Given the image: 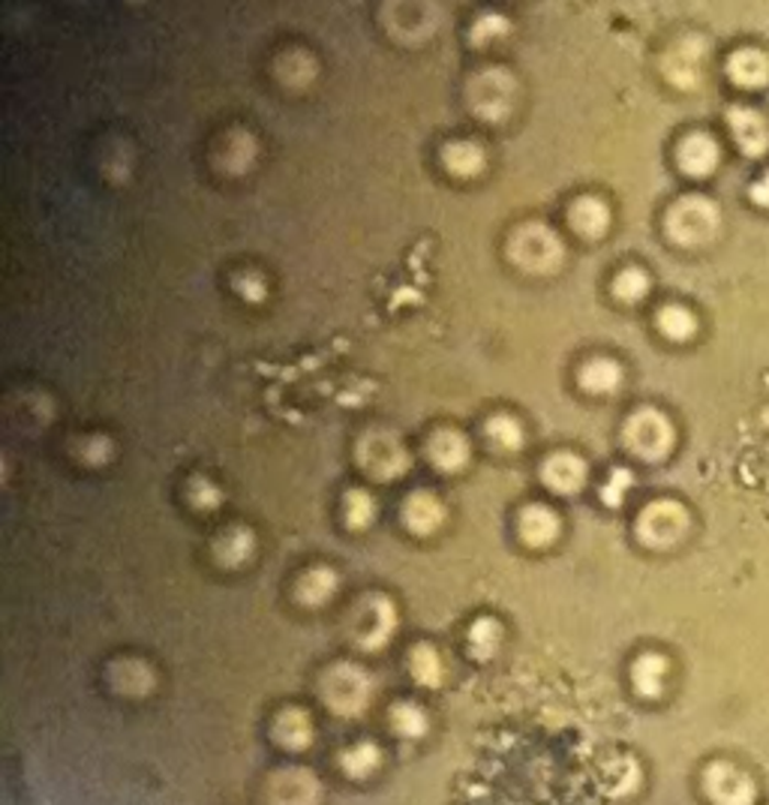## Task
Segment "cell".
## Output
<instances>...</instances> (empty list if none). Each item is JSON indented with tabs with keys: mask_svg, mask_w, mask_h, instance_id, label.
Returning a JSON list of instances; mask_svg holds the SVG:
<instances>
[{
	"mask_svg": "<svg viewBox=\"0 0 769 805\" xmlns=\"http://www.w3.org/2000/svg\"><path fill=\"white\" fill-rule=\"evenodd\" d=\"M509 259L521 271L547 277L566 259V244H562L556 228L544 226V223H530V226H521L511 235Z\"/></svg>",
	"mask_w": 769,
	"mask_h": 805,
	"instance_id": "obj_1",
	"label": "cell"
},
{
	"mask_svg": "<svg viewBox=\"0 0 769 805\" xmlns=\"http://www.w3.org/2000/svg\"><path fill=\"white\" fill-rule=\"evenodd\" d=\"M718 226H722V211L706 195H682L679 202L670 204L665 216L668 238L679 247H703L706 241L715 238Z\"/></svg>",
	"mask_w": 769,
	"mask_h": 805,
	"instance_id": "obj_2",
	"label": "cell"
},
{
	"mask_svg": "<svg viewBox=\"0 0 769 805\" xmlns=\"http://www.w3.org/2000/svg\"><path fill=\"white\" fill-rule=\"evenodd\" d=\"M623 439L625 448L634 457H640L646 463H658V460H665L673 451L677 431H673V424H670V418L661 409L640 406L625 421Z\"/></svg>",
	"mask_w": 769,
	"mask_h": 805,
	"instance_id": "obj_3",
	"label": "cell"
},
{
	"mask_svg": "<svg viewBox=\"0 0 769 805\" xmlns=\"http://www.w3.org/2000/svg\"><path fill=\"white\" fill-rule=\"evenodd\" d=\"M322 697H325V704H328L334 715L355 718L374 701V680L358 664L339 661L337 668H331L325 673V680H322Z\"/></svg>",
	"mask_w": 769,
	"mask_h": 805,
	"instance_id": "obj_4",
	"label": "cell"
},
{
	"mask_svg": "<svg viewBox=\"0 0 769 805\" xmlns=\"http://www.w3.org/2000/svg\"><path fill=\"white\" fill-rule=\"evenodd\" d=\"M689 526L691 514L686 505H679L677 500H656L640 511L634 533L640 538V545L653 547V550H670L689 535Z\"/></svg>",
	"mask_w": 769,
	"mask_h": 805,
	"instance_id": "obj_5",
	"label": "cell"
},
{
	"mask_svg": "<svg viewBox=\"0 0 769 805\" xmlns=\"http://www.w3.org/2000/svg\"><path fill=\"white\" fill-rule=\"evenodd\" d=\"M358 463L376 481H394L412 466V454L391 431H370L358 443Z\"/></svg>",
	"mask_w": 769,
	"mask_h": 805,
	"instance_id": "obj_6",
	"label": "cell"
},
{
	"mask_svg": "<svg viewBox=\"0 0 769 805\" xmlns=\"http://www.w3.org/2000/svg\"><path fill=\"white\" fill-rule=\"evenodd\" d=\"M514 97H517V81L509 69H484L469 88L472 109H476L478 118H484L490 124H499L509 118L511 109H514Z\"/></svg>",
	"mask_w": 769,
	"mask_h": 805,
	"instance_id": "obj_7",
	"label": "cell"
},
{
	"mask_svg": "<svg viewBox=\"0 0 769 805\" xmlns=\"http://www.w3.org/2000/svg\"><path fill=\"white\" fill-rule=\"evenodd\" d=\"M703 794L710 796L713 805H755L758 784L731 760H713L703 770Z\"/></svg>",
	"mask_w": 769,
	"mask_h": 805,
	"instance_id": "obj_8",
	"label": "cell"
},
{
	"mask_svg": "<svg viewBox=\"0 0 769 805\" xmlns=\"http://www.w3.org/2000/svg\"><path fill=\"white\" fill-rule=\"evenodd\" d=\"M544 488L554 490L559 496H575L587 488L589 466L587 460L575 451H556L542 463Z\"/></svg>",
	"mask_w": 769,
	"mask_h": 805,
	"instance_id": "obj_9",
	"label": "cell"
},
{
	"mask_svg": "<svg viewBox=\"0 0 769 805\" xmlns=\"http://www.w3.org/2000/svg\"><path fill=\"white\" fill-rule=\"evenodd\" d=\"M727 126H731L734 142L746 157H764L769 150V124L758 109H751V105H731L727 109Z\"/></svg>",
	"mask_w": 769,
	"mask_h": 805,
	"instance_id": "obj_10",
	"label": "cell"
},
{
	"mask_svg": "<svg viewBox=\"0 0 769 805\" xmlns=\"http://www.w3.org/2000/svg\"><path fill=\"white\" fill-rule=\"evenodd\" d=\"M322 784L310 770L292 767L271 779V805H319Z\"/></svg>",
	"mask_w": 769,
	"mask_h": 805,
	"instance_id": "obj_11",
	"label": "cell"
},
{
	"mask_svg": "<svg viewBox=\"0 0 769 805\" xmlns=\"http://www.w3.org/2000/svg\"><path fill=\"white\" fill-rule=\"evenodd\" d=\"M718 159H722V148H718V142L710 133H689L679 142L677 163L689 178L713 175L718 169Z\"/></svg>",
	"mask_w": 769,
	"mask_h": 805,
	"instance_id": "obj_12",
	"label": "cell"
},
{
	"mask_svg": "<svg viewBox=\"0 0 769 805\" xmlns=\"http://www.w3.org/2000/svg\"><path fill=\"white\" fill-rule=\"evenodd\" d=\"M431 463L442 472H464L469 460H472V443H469V436L464 431H454V427H442V431L433 433L431 439Z\"/></svg>",
	"mask_w": 769,
	"mask_h": 805,
	"instance_id": "obj_13",
	"label": "cell"
},
{
	"mask_svg": "<svg viewBox=\"0 0 769 805\" xmlns=\"http://www.w3.org/2000/svg\"><path fill=\"white\" fill-rule=\"evenodd\" d=\"M397 607L388 595H374L367 602V611H364V631H361V644L367 652H376V649L388 647V640L394 637L397 631Z\"/></svg>",
	"mask_w": 769,
	"mask_h": 805,
	"instance_id": "obj_14",
	"label": "cell"
},
{
	"mask_svg": "<svg viewBox=\"0 0 769 805\" xmlns=\"http://www.w3.org/2000/svg\"><path fill=\"white\" fill-rule=\"evenodd\" d=\"M517 533H521L523 545L550 547L562 533V521H559V514L554 508H547L542 502H532V505L521 511Z\"/></svg>",
	"mask_w": 769,
	"mask_h": 805,
	"instance_id": "obj_15",
	"label": "cell"
},
{
	"mask_svg": "<svg viewBox=\"0 0 769 805\" xmlns=\"http://www.w3.org/2000/svg\"><path fill=\"white\" fill-rule=\"evenodd\" d=\"M568 223H571V228H575L577 235L595 241L608 235V228H611L613 223V214L611 208H608V202L599 199V195H580V199H575L571 208H568Z\"/></svg>",
	"mask_w": 769,
	"mask_h": 805,
	"instance_id": "obj_16",
	"label": "cell"
},
{
	"mask_svg": "<svg viewBox=\"0 0 769 805\" xmlns=\"http://www.w3.org/2000/svg\"><path fill=\"white\" fill-rule=\"evenodd\" d=\"M727 79L736 88L760 91L769 85V55L760 48H739L727 57Z\"/></svg>",
	"mask_w": 769,
	"mask_h": 805,
	"instance_id": "obj_17",
	"label": "cell"
},
{
	"mask_svg": "<svg viewBox=\"0 0 769 805\" xmlns=\"http://www.w3.org/2000/svg\"><path fill=\"white\" fill-rule=\"evenodd\" d=\"M442 166L448 175L460 178V181H472L487 169V150L472 138H457L442 148Z\"/></svg>",
	"mask_w": 769,
	"mask_h": 805,
	"instance_id": "obj_18",
	"label": "cell"
},
{
	"mask_svg": "<svg viewBox=\"0 0 769 805\" xmlns=\"http://www.w3.org/2000/svg\"><path fill=\"white\" fill-rule=\"evenodd\" d=\"M445 505L431 490H415L403 505V521L415 535H433L445 523Z\"/></svg>",
	"mask_w": 769,
	"mask_h": 805,
	"instance_id": "obj_19",
	"label": "cell"
},
{
	"mask_svg": "<svg viewBox=\"0 0 769 805\" xmlns=\"http://www.w3.org/2000/svg\"><path fill=\"white\" fill-rule=\"evenodd\" d=\"M703 55H706V46H703L698 36L682 40V43L673 48V55L668 57V79L677 81L682 91H691V88L701 81Z\"/></svg>",
	"mask_w": 769,
	"mask_h": 805,
	"instance_id": "obj_20",
	"label": "cell"
},
{
	"mask_svg": "<svg viewBox=\"0 0 769 805\" xmlns=\"http://www.w3.org/2000/svg\"><path fill=\"white\" fill-rule=\"evenodd\" d=\"M274 737L277 742L289 751H304L313 737H316V725H313V718L310 713L304 709H298V706H289L283 713L277 715V722H274Z\"/></svg>",
	"mask_w": 769,
	"mask_h": 805,
	"instance_id": "obj_21",
	"label": "cell"
},
{
	"mask_svg": "<svg viewBox=\"0 0 769 805\" xmlns=\"http://www.w3.org/2000/svg\"><path fill=\"white\" fill-rule=\"evenodd\" d=\"M670 661L661 652H644L634 658L632 664V682L634 692L640 697H658L665 692V680H668Z\"/></svg>",
	"mask_w": 769,
	"mask_h": 805,
	"instance_id": "obj_22",
	"label": "cell"
},
{
	"mask_svg": "<svg viewBox=\"0 0 769 805\" xmlns=\"http://www.w3.org/2000/svg\"><path fill=\"white\" fill-rule=\"evenodd\" d=\"M256 554V535L249 533L247 526H229L216 535L214 541V559L226 568H241L249 562V556Z\"/></svg>",
	"mask_w": 769,
	"mask_h": 805,
	"instance_id": "obj_23",
	"label": "cell"
},
{
	"mask_svg": "<svg viewBox=\"0 0 769 805\" xmlns=\"http://www.w3.org/2000/svg\"><path fill=\"white\" fill-rule=\"evenodd\" d=\"M577 379H580V388L583 391H589V394H613V391H620V385H623V367H620V361H613V358H589L583 367H580V373H577Z\"/></svg>",
	"mask_w": 769,
	"mask_h": 805,
	"instance_id": "obj_24",
	"label": "cell"
},
{
	"mask_svg": "<svg viewBox=\"0 0 769 805\" xmlns=\"http://www.w3.org/2000/svg\"><path fill=\"white\" fill-rule=\"evenodd\" d=\"M339 574L328 566H316L298 580V602L307 607H325L337 595Z\"/></svg>",
	"mask_w": 769,
	"mask_h": 805,
	"instance_id": "obj_25",
	"label": "cell"
},
{
	"mask_svg": "<svg viewBox=\"0 0 769 805\" xmlns=\"http://www.w3.org/2000/svg\"><path fill=\"white\" fill-rule=\"evenodd\" d=\"M409 673L424 689H439L445 682V661H442L439 649L431 644H419L409 656Z\"/></svg>",
	"mask_w": 769,
	"mask_h": 805,
	"instance_id": "obj_26",
	"label": "cell"
},
{
	"mask_svg": "<svg viewBox=\"0 0 769 805\" xmlns=\"http://www.w3.org/2000/svg\"><path fill=\"white\" fill-rule=\"evenodd\" d=\"M484 436L497 451H521L523 443H526V431H523L521 421L514 418V415H505V412L487 418Z\"/></svg>",
	"mask_w": 769,
	"mask_h": 805,
	"instance_id": "obj_27",
	"label": "cell"
},
{
	"mask_svg": "<svg viewBox=\"0 0 769 805\" xmlns=\"http://www.w3.org/2000/svg\"><path fill=\"white\" fill-rule=\"evenodd\" d=\"M502 637H505L502 623L493 619V616H481V619L472 623L466 640H469V652H472V658H478V661H490V658L499 652V647H502Z\"/></svg>",
	"mask_w": 769,
	"mask_h": 805,
	"instance_id": "obj_28",
	"label": "cell"
},
{
	"mask_svg": "<svg viewBox=\"0 0 769 805\" xmlns=\"http://www.w3.org/2000/svg\"><path fill=\"white\" fill-rule=\"evenodd\" d=\"M658 331L673 343H686L698 334V316L691 313L689 306L668 304L658 310Z\"/></svg>",
	"mask_w": 769,
	"mask_h": 805,
	"instance_id": "obj_29",
	"label": "cell"
},
{
	"mask_svg": "<svg viewBox=\"0 0 769 805\" xmlns=\"http://www.w3.org/2000/svg\"><path fill=\"white\" fill-rule=\"evenodd\" d=\"M391 727H394L397 737L403 739H421L431 730V715L424 713V706L412 704V701H400L391 706Z\"/></svg>",
	"mask_w": 769,
	"mask_h": 805,
	"instance_id": "obj_30",
	"label": "cell"
},
{
	"mask_svg": "<svg viewBox=\"0 0 769 805\" xmlns=\"http://www.w3.org/2000/svg\"><path fill=\"white\" fill-rule=\"evenodd\" d=\"M379 763H382V751L376 742H355L352 749H346L339 754V767L346 775L352 779H367V775H374L379 770Z\"/></svg>",
	"mask_w": 769,
	"mask_h": 805,
	"instance_id": "obj_31",
	"label": "cell"
},
{
	"mask_svg": "<svg viewBox=\"0 0 769 805\" xmlns=\"http://www.w3.org/2000/svg\"><path fill=\"white\" fill-rule=\"evenodd\" d=\"M112 680L118 692L124 694H147L154 689V670L145 661H118L112 668Z\"/></svg>",
	"mask_w": 769,
	"mask_h": 805,
	"instance_id": "obj_32",
	"label": "cell"
},
{
	"mask_svg": "<svg viewBox=\"0 0 769 805\" xmlns=\"http://www.w3.org/2000/svg\"><path fill=\"white\" fill-rule=\"evenodd\" d=\"M604 791L611 796H625L637 791L640 784V767L634 763L632 758H613L608 767H604Z\"/></svg>",
	"mask_w": 769,
	"mask_h": 805,
	"instance_id": "obj_33",
	"label": "cell"
},
{
	"mask_svg": "<svg viewBox=\"0 0 769 805\" xmlns=\"http://www.w3.org/2000/svg\"><path fill=\"white\" fill-rule=\"evenodd\" d=\"M649 289H653V280H649V273L644 268H625V271L616 273V280H613V295L625 301V304H637V301H644L649 295Z\"/></svg>",
	"mask_w": 769,
	"mask_h": 805,
	"instance_id": "obj_34",
	"label": "cell"
},
{
	"mask_svg": "<svg viewBox=\"0 0 769 805\" xmlns=\"http://www.w3.org/2000/svg\"><path fill=\"white\" fill-rule=\"evenodd\" d=\"M343 517L349 529H367L376 521V500L367 490H349L343 496Z\"/></svg>",
	"mask_w": 769,
	"mask_h": 805,
	"instance_id": "obj_35",
	"label": "cell"
},
{
	"mask_svg": "<svg viewBox=\"0 0 769 805\" xmlns=\"http://www.w3.org/2000/svg\"><path fill=\"white\" fill-rule=\"evenodd\" d=\"M634 488V476L628 472V469H623V466H616V469H611V476H608V481L601 484V502L608 505V508H620L625 502V493Z\"/></svg>",
	"mask_w": 769,
	"mask_h": 805,
	"instance_id": "obj_36",
	"label": "cell"
},
{
	"mask_svg": "<svg viewBox=\"0 0 769 805\" xmlns=\"http://www.w3.org/2000/svg\"><path fill=\"white\" fill-rule=\"evenodd\" d=\"M509 31H511V22L505 19V15L487 12V15L478 19L476 27H472V43H476V46H490V43L502 40V36L509 34Z\"/></svg>",
	"mask_w": 769,
	"mask_h": 805,
	"instance_id": "obj_37",
	"label": "cell"
},
{
	"mask_svg": "<svg viewBox=\"0 0 769 805\" xmlns=\"http://www.w3.org/2000/svg\"><path fill=\"white\" fill-rule=\"evenodd\" d=\"M190 502L196 505V508L214 511V508H220V505H223V490L216 488L211 478L196 476L190 481Z\"/></svg>",
	"mask_w": 769,
	"mask_h": 805,
	"instance_id": "obj_38",
	"label": "cell"
},
{
	"mask_svg": "<svg viewBox=\"0 0 769 805\" xmlns=\"http://www.w3.org/2000/svg\"><path fill=\"white\" fill-rule=\"evenodd\" d=\"M235 292H238L244 301H249V304H259V301L268 298V283H265V277H261V273L244 271L235 277Z\"/></svg>",
	"mask_w": 769,
	"mask_h": 805,
	"instance_id": "obj_39",
	"label": "cell"
},
{
	"mask_svg": "<svg viewBox=\"0 0 769 805\" xmlns=\"http://www.w3.org/2000/svg\"><path fill=\"white\" fill-rule=\"evenodd\" d=\"M112 443L105 439V436H91L88 443H85V457H88V463H97L102 466L105 460H112Z\"/></svg>",
	"mask_w": 769,
	"mask_h": 805,
	"instance_id": "obj_40",
	"label": "cell"
},
{
	"mask_svg": "<svg viewBox=\"0 0 769 805\" xmlns=\"http://www.w3.org/2000/svg\"><path fill=\"white\" fill-rule=\"evenodd\" d=\"M748 199L758 204V208H769V171H764L758 181L751 183V190H748Z\"/></svg>",
	"mask_w": 769,
	"mask_h": 805,
	"instance_id": "obj_41",
	"label": "cell"
}]
</instances>
